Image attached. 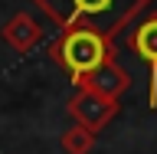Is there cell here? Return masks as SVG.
Wrapping results in <instances>:
<instances>
[{
	"mask_svg": "<svg viewBox=\"0 0 157 154\" xmlns=\"http://www.w3.org/2000/svg\"><path fill=\"white\" fill-rule=\"evenodd\" d=\"M59 30H98L115 36L151 3V0H29Z\"/></svg>",
	"mask_w": 157,
	"mask_h": 154,
	"instance_id": "1",
	"label": "cell"
},
{
	"mask_svg": "<svg viewBox=\"0 0 157 154\" xmlns=\"http://www.w3.org/2000/svg\"><path fill=\"white\" fill-rule=\"evenodd\" d=\"M49 56L66 69L69 82L78 89V85H85V79L98 66L115 59V46H111V36H105V33L75 26V30H59V36L49 46Z\"/></svg>",
	"mask_w": 157,
	"mask_h": 154,
	"instance_id": "2",
	"label": "cell"
},
{
	"mask_svg": "<svg viewBox=\"0 0 157 154\" xmlns=\"http://www.w3.org/2000/svg\"><path fill=\"white\" fill-rule=\"evenodd\" d=\"M66 108H69V115H72V121L85 125L88 131H101V128L115 118L118 98H108V95H101V92H95V89H78L75 95L69 98Z\"/></svg>",
	"mask_w": 157,
	"mask_h": 154,
	"instance_id": "3",
	"label": "cell"
},
{
	"mask_svg": "<svg viewBox=\"0 0 157 154\" xmlns=\"http://www.w3.org/2000/svg\"><path fill=\"white\" fill-rule=\"evenodd\" d=\"M128 43H131V49H134L137 56L144 59L147 72H151V79H147V105L157 108V13L141 20L131 30Z\"/></svg>",
	"mask_w": 157,
	"mask_h": 154,
	"instance_id": "4",
	"label": "cell"
},
{
	"mask_svg": "<svg viewBox=\"0 0 157 154\" xmlns=\"http://www.w3.org/2000/svg\"><path fill=\"white\" fill-rule=\"evenodd\" d=\"M0 36H3V43H7L10 49H17V53H29V49L43 39V23H39L33 13H23V10H20V13H13V17L3 23Z\"/></svg>",
	"mask_w": 157,
	"mask_h": 154,
	"instance_id": "5",
	"label": "cell"
},
{
	"mask_svg": "<svg viewBox=\"0 0 157 154\" xmlns=\"http://www.w3.org/2000/svg\"><path fill=\"white\" fill-rule=\"evenodd\" d=\"M128 85H131L128 69L118 66V59H108L105 66H98L95 72L85 79V85H78V89H95V92H101V95H108V98H121L128 92Z\"/></svg>",
	"mask_w": 157,
	"mask_h": 154,
	"instance_id": "6",
	"label": "cell"
},
{
	"mask_svg": "<svg viewBox=\"0 0 157 154\" xmlns=\"http://www.w3.org/2000/svg\"><path fill=\"white\" fill-rule=\"evenodd\" d=\"M59 148L66 154H92V148H95V131H88L85 125L72 121V125L62 131V138H59Z\"/></svg>",
	"mask_w": 157,
	"mask_h": 154,
	"instance_id": "7",
	"label": "cell"
}]
</instances>
